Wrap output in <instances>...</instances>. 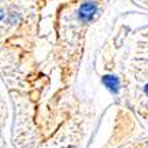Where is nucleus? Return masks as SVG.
<instances>
[{
    "mask_svg": "<svg viewBox=\"0 0 148 148\" xmlns=\"http://www.w3.org/2000/svg\"><path fill=\"white\" fill-rule=\"evenodd\" d=\"M95 11H96V7H95V4L88 1V3L83 4L82 7H80V11H79V15H80V19L84 21L90 20L91 17L93 16L95 14Z\"/></svg>",
    "mask_w": 148,
    "mask_h": 148,
    "instance_id": "f257e3e1",
    "label": "nucleus"
},
{
    "mask_svg": "<svg viewBox=\"0 0 148 148\" xmlns=\"http://www.w3.org/2000/svg\"><path fill=\"white\" fill-rule=\"evenodd\" d=\"M106 83H107V86L110 87L111 90H116V87H117V80L114 79V77H111V76H108V77H106Z\"/></svg>",
    "mask_w": 148,
    "mask_h": 148,
    "instance_id": "f03ea898",
    "label": "nucleus"
},
{
    "mask_svg": "<svg viewBox=\"0 0 148 148\" xmlns=\"http://www.w3.org/2000/svg\"><path fill=\"white\" fill-rule=\"evenodd\" d=\"M145 92H147V93H148V86H147V87H145Z\"/></svg>",
    "mask_w": 148,
    "mask_h": 148,
    "instance_id": "7ed1b4c3",
    "label": "nucleus"
},
{
    "mask_svg": "<svg viewBox=\"0 0 148 148\" xmlns=\"http://www.w3.org/2000/svg\"><path fill=\"white\" fill-rule=\"evenodd\" d=\"M1 16H3V14H1V11H0V17H1Z\"/></svg>",
    "mask_w": 148,
    "mask_h": 148,
    "instance_id": "20e7f679",
    "label": "nucleus"
}]
</instances>
